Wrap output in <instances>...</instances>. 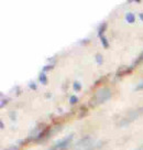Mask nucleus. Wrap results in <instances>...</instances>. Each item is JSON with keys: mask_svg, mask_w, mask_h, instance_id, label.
<instances>
[{"mask_svg": "<svg viewBox=\"0 0 143 150\" xmlns=\"http://www.w3.org/2000/svg\"><path fill=\"white\" fill-rule=\"evenodd\" d=\"M7 150H19V149H18V147H15V146H12V147H10L9 149H7Z\"/></svg>", "mask_w": 143, "mask_h": 150, "instance_id": "16", "label": "nucleus"}, {"mask_svg": "<svg viewBox=\"0 0 143 150\" xmlns=\"http://www.w3.org/2000/svg\"><path fill=\"white\" fill-rule=\"evenodd\" d=\"M73 139V134L72 135H68L67 137L63 138L62 140H60L58 142H56L55 145H53L51 147L50 150H65L67 148V146L69 145V142Z\"/></svg>", "mask_w": 143, "mask_h": 150, "instance_id": "3", "label": "nucleus"}, {"mask_svg": "<svg viewBox=\"0 0 143 150\" xmlns=\"http://www.w3.org/2000/svg\"><path fill=\"white\" fill-rule=\"evenodd\" d=\"M142 62H143V52L139 55V57L137 59L135 63H134V65H135V64H140V63H142Z\"/></svg>", "mask_w": 143, "mask_h": 150, "instance_id": "11", "label": "nucleus"}, {"mask_svg": "<svg viewBox=\"0 0 143 150\" xmlns=\"http://www.w3.org/2000/svg\"><path fill=\"white\" fill-rule=\"evenodd\" d=\"M125 20L129 22V23H133L135 21V16H134L132 12H129V13L125 14Z\"/></svg>", "mask_w": 143, "mask_h": 150, "instance_id": "6", "label": "nucleus"}, {"mask_svg": "<svg viewBox=\"0 0 143 150\" xmlns=\"http://www.w3.org/2000/svg\"><path fill=\"white\" fill-rule=\"evenodd\" d=\"M142 89H143V82H141L140 84H138L137 86H135L134 91H142Z\"/></svg>", "mask_w": 143, "mask_h": 150, "instance_id": "13", "label": "nucleus"}, {"mask_svg": "<svg viewBox=\"0 0 143 150\" xmlns=\"http://www.w3.org/2000/svg\"><path fill=\"white\" fill-rule=\"evenodd\" d=\"M74 88L76 89V91H80L82 86H80V84H79L78 82H75V83H74Z\"/></svg>", "mask_w": 143, "mask_h": 150, "instance_id": "14", "label": "nucleus"}, {"mask_svg": "<svg viewBox=\"0 0 143 150\" xmlns=\"http://www.w3.org/2000/svg\"><path fill=\"white\" fill-rule=\"evenodd\" d=\"M95 149V147H90V148H87V149H85V150H94Z\"/></svg>", "mask_w": 143, "mask_h": 150, "instance_id": "19", "label": "nucleus"}, {"mask_svg": "<svg viewBox=\"0 0 143 150\" xmlns=\"http://www.w3.org/2000/svg\"><path fill=\"white\" fill-rule=\"evenodd\" d=\"M100 40H101V43H102V45H104V47H105V49H108L109 43H108V41H107L106 37H104V35H102V37L100 38Z\"/></svg>", "mask_w": 143, "mask_h": 150, "instance_id": "8", "label": "nucleus"}, {"mask_svg": "<svg viewBox=\"0 0 143 150\" xmlns=\"http://www.w3.org/2000/svg\"><path fill=\"white\" fill-rule=\"evenodd\" d=\"M111 97V89L108 87H104V88L99 89L97 93L89 99V106L90 107H96L100 104L105 103L107 99Z\"/></svg>", "mask_w": 143, "mask_h": 150, "instance_id": "1", "label": "nucleus"}, {"mask_svg": "<svg viewBox=\"0 0 143 150\" xmlns=\"http://www.w3.org/2000/svg\"><path fill=\"white\" fill-rule=\"evenodd\" d=\"M50 129H51L50 127H46V128H44V129H43V130H42L41 132H40V134H39V135H37V136L35 137V141L42 140V139H43L44 137L47 136V134L50 132Z\"/></svg>", "mask_w": 143, "mask_h": 150, "instance_id": "4", "label": "nucleus"}, {"mask_svg": "<svg viewBox=\"0 0 143 150\" xmlns=\"http://www.w3.org/2000/svg\"><path fill=\"white\" fill-rule=\"evenodd\" d=\"M135 150H143V145H141L140 147H138V148H137Z\"/></svg>", "mask_w": 143, "mask_h": 150, "instance_id": "17", "label": "nucleus"}, {"mask_svg": "<svg viewBox=\"0 0 143 150\" xmlns=\"http://www.w3.org/2000/svg\"><path fill=\"white\" fill-rule=\"evenodd\" d=\"M40 82H41L42 84H46L47 83V79H46V75L44 73L40 74Z\"/></svg>", "mask_w": 143, "mask_h": 150, "instance_id": "9", "label": "nucleus"}, {"mask_svg": "<svg viewBox=\"0 0 143 150\" xmlns=\"http://www.w3.org/2000/svg\"><path fill=\"white\" fill-rule=\"evenodd\" d=\"M53 69V65H46L45 67H43V71H47V70H52Z\"/></svg>", "mask_w": 143, "mask_h": 150, "instance_id": "15", "label": "nucleus"}, {"mask_svg": "<svg viewBox=\"0 0 143 150\" xmlns=\"http://www.w3.org/2000/svg\"><path fill=\"white\" fill-rule=\"evenodd\" d=\"M77 100H78V98H77V96H75V95H73L70 98H69V103L72 104H75V103H77Z\"/></svg>", "mask_w": 143, "mask_h": 150, "instance_id": "12", "label": "nucleus"}, {"mask_svg": "<svg viewBox=\"0 0 143 150\" xmlns=\"http://www.w3.org/2000/svg\"><path fill=\"white\" fill-rule=\"evenodd\" d=\"M142 114H143V107H140V108H138V109H134V110H132V112H130L129 114H128V115L119 122V126L128 125L129 122H132L138 117H140Z\"/></svg>", "mask_w": 143, "mask_h": 150, "instance_id": "2", "label": "nucleus"}, {"mask_svg": "<svg viewBox=\"0 0 143 150\" xmlns=\"http://www.w3.org/2000/svg\"><path fill=\"white\" fill-rule=\"evenodd\" d=\"M139 17H140V19L143 21V13H140V14H139Z\"/></svg>", "mask_w": 143, "mask_h": 150, "instance_id": "18", "label": "nucleus"}, {"mask_svg": "<svg viewBox=\"0 0 143 150\" xmlns=\"http://www.w3.org/2000/svg\"><path fill=\"white\" fill-rule=\"evenodd\" d=\"M96 61H97V63L99 64V65L101 64L102 61H104V60H102V55H101V54H99V53H98V54H96Z\"/></svg>", "mask_w": 143, "mask_h": 150, "instance_id": "10", "label": "nucleus"}, {"mask_svg": "<svg viewBox=\"0 0 143 150\" xmlns=\"http://www.w3.org/2000/svg\"><path fill=\"white\" fill-rule=\"evenodd\" d=\"M134 66H131V67H125V66H122L121 67V70H119L118 72H117V76H123V75L128 74V73H130L131 71H132V69H133Z\"/></svg>", "mask_w": 143, "mask_h": 150, "instance_id": "5", "label": "nucleus"}, {"mask_svg": "<svg viewBox=\"0 0 143 150\" xmlns=\"http://www.w3.org/2000/svg\"><path fill=\"white\" fill-rule=\"evenodd\" d=\"M106 23H102L100 27H99V29H98V35L101 38L102 37V33H104V31H105V29H106Z\"/></svg>", "mask_w": 143, "mask_h": 150, "instance_id": "7", "label": "nucleus"}]
</instances>
